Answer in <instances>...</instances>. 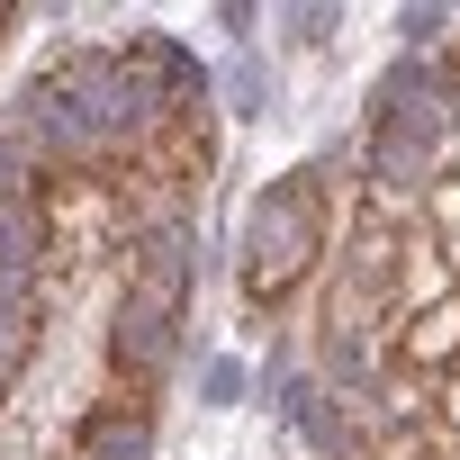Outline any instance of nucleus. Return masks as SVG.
Masks as SVG:
<instances>
[{
	"instance_id": "nucleus-8",
	"label": "nucleus",
	"mask_w": 460,
	"mask_h": 460,
	"mask_svg": "<svg viewBox=\"0 0 460 460\" xmlns=\"http://www.w3.org/2000/svg\"><path fill=\"white\" fill-rule=\"evenodd\" d=\"M370 460H460V433H442L433 415H388L370 433Z\"/></svg>"
},
{
	"instance_id": "nucleus-7",
	"label": "nucleus",
	"mask_w": 460,
	"mask_h": 460,
	"mask_svg": "<svg viewBox=\"0 0 460 460\" xmlns=\"http://www.w3.org/2000/svg\"><path fill=\"white\" fill-rule=\"evenodd\" d=\"M136 451H145V415L118 406V397H100V406L73 424V442H64V460H136Z\"/></svg>"
},
{
	"instance_id": "nucleus-5",
	"label": "nucleus",
	"mask_w": 460,
	"mask_h": 460,
	"mask_svg": "<svg viewBox=\"0 0 460 460\" xmlns=\"http://www.w3.org/2000/svg\"><path fill=\"white\" fill-rule=\"evenodd\" d=\"M397 271H406V235H397V217H388V190L361 208V226H352V253H343V289H334V352H352V343H370L379 325H388V307H397Z\"/></svg>"
},
{
	"instance_id": "nucleus-4",
	"label": "nucleus",
	"mask_w": 460,
	"mask_h": 460,
	"mask_svg": "<svg viewBox=\"0 0 460 460\" xmlns=\"http://www.w3.org/2000/svg\"><path fill=\"white\" fill-rule=\"evenodd\" d=\"M181 289H190V262L172 244H154L127 280V307H118V334H109V397L154 415V388L172 370V334H181Z\"/></svg>"
},
{
	"instance_id": "nucleus-3",
	"label": "nucleus",
	"mask_w": 460,
	"mask_h": 460,
	"mask_svg": "<svg viewBox=\"0 0 460 460\" xmlns=\"http://www.w3.org/2000/svg\"><path fill=\"white\" fill-rule=\"evenodd\" d=\"M109 181H118V199L136 217V235H163V226L199 199V181H208V109H190V100L154 109L127 136V154L109 163Z\"/></svg>"
},
{
	"instance_id": "nucleus-9",
	"label": "nucleus",
	"mask_w": 460,
	"mask_h": 460,
	"mask_svg": "<svg viewBox=\"0 0 460 460\" xmlns=\"http://www.w3.org/2000/svg\"><path fill=\"white\" fill-rule=\"evenodd\" d=\"M424 226H433V253H442V271H451V289H460V172H442V181H433Z\"/></svg>"
},
{
	"instance_id": "nucleus-1",
	"label": "nucleus",
	"mask_w": 460,
	"mask_h": 460,
	"mask_svg": "<svg viewBox=\"0 0 460 460\" xmlns=\"http://www.w3.org/2000/svg\"><path fill=\"white\" fill-rule=\"evenodd\" d=\"M325 244H334V181L316 163H298V172H280L253 199V226H244V307L280 316L307 289V271L325 262Z\"/></svg>"
},
{
	"instance_id": "nucleus-10",
	"label": "nucleus",
	"mask_w": 460,
	"mask_h": 460,
	"mask_svg": "<svg viewBox=\"0 0 460 460\" xmlns=\"http://www.w3.org/2000/svg\"><path fill=\"white\" fill-rule=\"evenodd\" d=\"M451 82H460V46H451Z\"/></svg>"
},
{
	"instance_id": "nucleus-2",
	"label": "nucleus",
	"mask_w": 460,
	"mask_h": 460,
	"mask_svg": "<svg viewBox=\"0 0 460 460\" xmlns=\"http://www.w3.org/2000/svg\"><path fill=\"white\" fill-rule=\"evenodd\" d=\"M28 226H37V262L55 280H82V271H100V262H118L136 244V217H127L109 163H55V172H37Z\"/></svg>"
},
{
	"instance_id": "nucleus-6",
	"label": "nucleus",
	"mask_w": 460,
	"mask_h": 460,
	"mask_svg": "<svg viewBox=\"0 0 460 460\" xmlns=\"http://www.w3.org/2000/svg\"><path fill=\"white\" fill-rule=\"evenodd\" d=\"M442 370H460V289H442V298H424V307H397V334H388V379L406 388H424V379H442Z\"/></svg>"
}]
</instances>
